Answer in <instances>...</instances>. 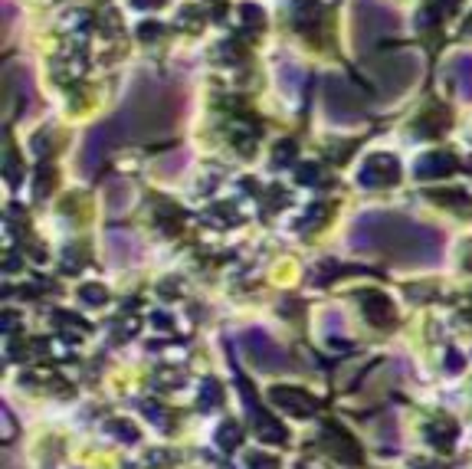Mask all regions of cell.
Masks as SVG:
<instances>
[{
    "label": "cell",
    "instance_id": "5b68a950",
    "mask_svg": "<svg viewBox=\"0 0 472 469\" xmlns=\"http://www.w3.org/2000/svg\"><path fill=\"white\" fill-rule=\"evenodd\" d=\"M426 433H430V443H436V446H449V440L456 437V423L440 420V423H433Z\"/></svg>",
    "mask_w": 472,
    "mask_h": 469
},
{
    "label": "cell",
    "instance_id": "3957f363",
    "mask_svg": "<svg viewBox=\"0 0 472 469\" xmlns=\"http://www.w3.org/2000/svg\"><path fill=\"white\" fill-rule=\"evenodd\" d=\"M273 401L282 404L285 411L299 413V417H309V413H315V401L309 397L305 391H299V387H275L273 391Z\"/></svg>",
    "mask_w": 472,
    "mask_h": 469
},
{
    "label": "cell",
    "instance_id": "6da1fadb",
    "mask_svg": "<svg viewBox=\"0 0 472 469\" xmlns=\"http://www.w3.org/2000/svg\"><path fill=\"white\" fill-rule=\"evenodd\" d=\"M246 348H249V354H253V361L259 364V368H266V371H279V368H285L282 348H275L266 335H249L246 338Z\"/></svg>",
    "mask_w": 472,
    "mask_h": 469
},
{
    "label": "cell",
    "instance_id": "ba28073f",
    "mask_svg": "<svg viewBox=\"0 0 472 469\" xmlns=\"http://www.w3.org/2000/svg\"><path fill=\"white\" fill-rule=\"evenodd\" d=\"M426 171H453V158H433L430 164H423V174Z\"/></svg>",
    "mask_w": 472,
    "mask_h": 469
},
{
    "label": "cell",
    "instance_id": "8992f818",
    "mask_svg": "<svg viewBox=\"0 0 472 469\" xmlns=\"http://www.w3.org/2000/svg\"><path fill=\"white\" fill-rule=\"evenodd\" d=\"M217 443L223 450H233V443H240V430H236V423H223V430L217 433Z\"/></svg>",
    "mask_w": 472,
    "mask_h": 469
},
{
    "label": "cell",
    "instance_id": "7a4b0ae2",
    "mask_svg": "<svg viewBox=\"0 0 472 469\" xmlns=\"http://www.w3.org/2000/svg\"><path fill=\"white\" fill-rule=\"evenodd\" d=\"M361 177H364V184H371V187H380V184L397 181V161H394V158H387V154L371 158V161L364 164Z\"/></svg>",
    "mask_w": 472,
    "mask_h": 469
},
{
    "label": "cell",
    "instance_id": "277c9868",
    "mask_svg": "<svg viewBox=\"0 0 472 469\" xmlns=\"http://www.w3.org/2000/svg\"><path fill=\"white\" fill-rule=\"evenodd\" d=\"M364 308H368V318L378 322V325H390V322H394V306H390L380 292H371V296L364 299Z\"/></svg>",
    "mask_w": 472,
    "mask_h": 469
},
{
    "label": "cell",
    "instance_id": "52a82bcc",
    "mask_svg": "<svg viewBox=\"0 0 472 469\" xmlns=\"http://www.w3.org/2000/svg\"><path fill=\"white\" fill-rule=\"evenodd\" d=\"M246 463H249L253 469H275L273 456H259V453H249V456H246Z\"/></svg>",
    "mask_w": 472,
    "mask_h": 469
}]
</instances>
